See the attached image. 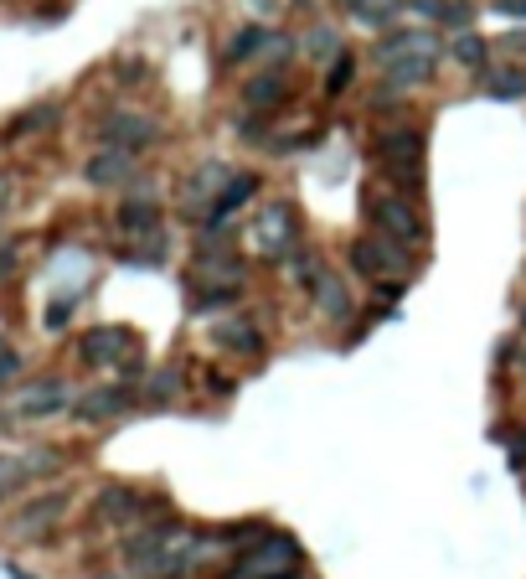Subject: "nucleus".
<instances>
[{"mask_svg": "<svg viewBox=\"0 0 526 579\" xmlns=\"http://www.w3.org/2000/svg\"><path fill=\"white\" fill-rule=\"evenodd\" d=\"M362 207H367V222L382 233V239L403 243V249H424V243H429V218L408 202V192H382V186H371Z\"/></svg>", "mask_w": 526, "mask_h": 579, "instance_id": "nucleus-1", "label": "nucleus"}, {"mask_svg": "<svg viewBox=\"0 0 526 579\" xmlns=\"http://www.w3.org/2000/svg\"><path fill=\"white\" fill-rule=\"evenodd\" d=\"M424 150H429V135L424 130H408V124H392V130H377L367 145V156L388 171L397 186H418L424 181Z\"/></svg>", "mask_w": 526, "mask_h": 579, "instance_id": "nucleus-2", "label": "nucleus"}, {"mask_svg": "<svg viewBox=\"0 0 526 579\" xmlns=\"http://www.w3.org/2000/svg\"><path fill=\"white\" fill-rule=\"evenodd\" d=\"M305 554H299V543L284 539V533H264L254 548H243L228 569V579H269V575H284V569H299Z\"/></svg>", "mask_w": 526, "mask_h": 579, "instance_id": "nucleus-3", "label": "nucleus"}, {"mask_svg": "<svg viewBox=\"0 0 526 579\" xmlns=\"http://www.w3.org/2000/svg\"><path fill=\"white\" fill-rule=\"evenodd\" d=\"M351 269L367 275V280H408V249L403 243L382 239V233H367V239L351 243Z\"/></svg>", "mask_w": 526, "mask_h": 579, "instance_id": "nucleus-4", "label": "nucleus"}, {"mask_svg": "<svg viewBox=\"0 0 526 579\" xmlns=\"http://www.w3.org/2000/svg\"><path fill=\"white\" fill-rule=\"evenodd\" d=\"M98 141L103 145H119V150H145V145L160 141V124L135 114V109H114L98 120Z\"/></svg>", "mask_w": 526, "mask_h": 579, "instance_id": "nucleus-5", "label": "nucleus"}, {"mask_svg": "<svg viewBox=\"0 0 526 579\" xmlns=\"http://www.w3.org/2000/svg\"><path fill=\"white\" fill-rule=\"evenodd\" d=\"M78 358L88 367H114L119 358H135V331L130 326H94L78 337Z\"/></svg>", "mask_w": 526, "mask_h": 579, "instance_id": "nucleus-6", "label": "nucleus"}, {"mask_svg": "<svg viewBox=\"0 0 526 579\" xmlns=\"http://www.w3.org/2000/svg\"><path fill=\"white\" fill-rule=\"evenodd\" d=\"M254 249L264 254V260H290V254H294V213L284 207V202H273V207L258 213Z\"/></svg>", "mask_w": 526, "mask_h": 579, "instance_id": "nucleus-7", "label": "nucleus"}, {"mask_svg": "<svg viewBox=\"0 0 526 579\" xmlns=\"http://www.w3.org/2000/svg\"><path fill=\"white\" fill-rule=\"evenodd\" d=\"M439 58L444 52H397V58H382V83L392 94H408V88H424L439 73Z\"/></svg>", "mask_w": 526, "mask_h": 579, "instance_id": "nucleus-8", "label": "nucleus"}, {"mask_svg": "<svg viewBox=\"0 0 526 579\" xmlns=\"http://www.w3.org/2000/svg\"><path fill=\"white\" fill-rule=\"evenodd\" d=\"M290 99V79H284V68H258L254 79L243 83V104H248V114H273V109H284Z\"/></svg>", "mask_w": 526, "mask_h": 579, "instance_id": "nucleus-9", "label": "nucleus"}, {"mask_svg": "<svg viewBox=\"0 0 526 579\" xmlns=\"http://www.w3.org/2000/svg\"><path fill=\"white\" fill-rule=\"evenodd\" d=\"M94 518L119 522V528H124V522H139L145 518V497H139L135 486H103L94 497Z\"/></svg>", "mask_w": 526, "mask_h": 579, "instance_id": "nucleus-10", "label": "nucleus"}, {"mask_svg": "<svg viewBox=\"0 0 526 579\" xmlns=\"http://www.w3.org/2000/svg\"><path fill=\"white\" fill-rule=\"evenodd\" d=\"M58 409H68V383L41 378L16 399V420H47V414H58Z\"/></svg>", "mask_w": 526, "mask_h": 579, "instance_id": "nucleus-11", "label": "nucleus"}, {"mask_svg": "<svg viewBox=\"0 0 526 579\" xmlns=\"http://www.w3.org/2000/svg\"><path fill=\"white\" fill-rule=\"evenodd\" d=\"M258 186H264V181H258V171H237V177H228V186L217 192L212 213H207V228H228V218H233L243 202H254Z\"/></svg>", "mask_w": 526, "mask_h": 579, "instance_id": "nucleus-12", "label": "nucleus"}, {"mask_svg": "<svg viewBox=\"0 0 526 579\" xmlns=\"http://www.w3.org/2000/svg\"><path fill=\"white\" fill-rule=\"evenodd\" d=\"M83 177L94 181V186H124V181L135 177V150H119V145H103L88 166H83Z\"/></svg>", "mask_w": 526, "mask_h": 579, "instance_id": "nucleus-13", "label": "nucleus"}, {"mask_svg": "<svg viewBox=\"0 0 526 579\" xmlns=\"http://www.w3.org/2000/svg\"><path fill=\"white\" fill-rule=\"evenodd\" d=\"M135 403V394L130 388H94V394H83L78 403H73V414H78L83 424H103V420H114V414H124Z\"/></svg>", "mask_w": 526, "mask_h": 579, "instance_id": "nucleus-14", "label": "nucleus"}, {"mask_svg": "<svg viewBox=\"0 0 526 579\" xmlns=\"http://www.w3.org/2000/svg\"><path fill=\"white\" fill-rule=\"evenodd\" d=\"M212 337H217L222 352H237V358H258V352H264V331H258L254 321H243V316H228Z\"/></svg>", "mask_w": 526, "mask_h": 579, "instance_id": "nucleus-15", "label": "nucleus"}, {"mask_svg": "<svg viewBox=\"0 0 526 579\" xmlns=\"http://www.w3.org/2000/svg\"><path fill=\"white\" fill-rule=\"evenodd\" d=\"M480 88H486L490 99H501V104L526 99V68H522V62H501V68H486V73H480Z\"/></svg>", "mask_w": 526, "mask_h": 579, "instance_id": "nucleus-16", "label": "nucleus"}, {"mask_svg": "<svg viewBox=\"0 0 526 579\" xmlns=\"http://www.w3.org/2000/svg\"><path fill=\"white\" fill-rule=\"evenodd\" d=\"M62 512H68V497H62V492H58V497H37L26 512H16L11 528H16L21 539H32V533H47L52 522H62Z\"/></svg>", "mask_w": 526, "mask_h": 579, "instance_id": "nucleus-17", "label": "nucleus"}, {"mask_svg": "<svg viewBox=\"0 0 526 579\" xmlns=\"http://www.w3.org/2000/svg\"><path fill=\"white\" fill-rule=\"evenodd\" d=\"M269 47V26H237L233 37H228V47H222V68H237V62H254L258 52Z\"/></svg>", "mask_w": 526, "mask_h": 579, "instance_id": "nucleus-18", "label": "nucleus"}, {"mask_svg": "<svg viewBox=\"0 0 526 579\" xmlns=\"http://www.w3.org/2000/svg\"><path fill=\"white\" fill-rule=\"evenodd\" d=\"M444 58H449V62H460V68H469V73H486L490 41H486V37H475V32H454V37L444 41Z\"/></svg>", "mask_w": 526, "mask_h": 579, "instance_id": "nucleus-19", "label": "nucleus"}, {"mask_svg": "<svg viewBox=\"0 0 526 579\" xmlns=\"http://www.w3.org/2000/svg\"><path fill=\"white\" fill-rule=\"evenodd\" d=\"M397 52H444L439 41L424 32V26H403V32H388L382 37V47H377V62L382 58H397Z\"/></svg>", "mask_w": 526, "mask_h": 579, "instance_id": "nucleus-20", "label": "nucleus"}, {"mask_svg": "<svg viewBox=\"0 0 526 579\" xmlns=\"http://www.w3.org/2000/svg\"><path fill=\"white\" fill-rule=\"evenodd\" d=\"M119 228H124V233H160V202L156 197H130L119 207Z\"/></svg>", "mask_w": 526, "mask_h": 579, "instance_id": "nucleus-21", "label": "nucleus"}, {"mask_svg": "<svg viewBox=\"0 0 526 579\" xmlns=\"http://www.w3.org/2000/svg\"><path fill=\"white\" fill-rule=\"evenodd\" d=\"M217 186H228V171H222V166H201V171L192 177V186H186V213H192V218H196V202L212 213Z\"/></svg>", "mask_w": 526, "mask_h": 579, "instance_id": "nucleus-22", "label": "nucleus"}, {"mask_svg": "<svg viewBox=\"0 0 526 579\" xmlns=\"http://www.w3.org/2000/svg\"><path fill=\"white\" fill-rule=\"evenodd\" d=\"M315 300H320V311H326L331 321H346V316H351V295H346V285L335 280L331 269H326V280L315 285Z\"/></svg>", "mask_w": 526, "mask_h": 579, "instance_id": "nucleus-23", "label": "nucleus"}, {"mask_svg": "<svg viewBox=\"0 0 526 579\" xmlns=\"http://www.w3.org/2000/svg\"><path fill=\"white\" fill-rule=\"evenodd\" d=\"M351 11H356V21H367V26L382 32V26H392V21L408 11V0H356Z\"/></svg>", "mask_w": 526, "mask_h": 579, "instance_id": "nucleus-24", "label": "nucleus"}, {"mask_svg": "<svg viewBox=\"0 0 526 579\" xmlns=\"http://www.w3.org/2000/svg\"><path fill=\"white\" fill-rule=\"evenodd\" d=\"M351 79H356V58L341 47V52L331 58V73H326V94H331V99H335V94H346Z\"/></svg>", "mask_w": 526, "mask_h": 579, "instance_id": "nucleus-25", "label": "nucleus"}, {"mask_svg": "<svg viewBox=\"0 0 526 579\" xmlns=\"http://www.w3.org/2000/svg\"><path fill=\"white\" fill-rule=\"evenodd\" d=\"M32 477V466H26V460H16V456H0V502L11 497V492H16L21 481Z\"/></svg>", "mask_w": 526, "mask_h": 579, "instance_id": "nucleus-26", "label": "nucleus"}, {"mask_svg": "<svg viewBox=\"0 0 526 579\" xmlns=\"http://www.w3.org/2000/svg\"><path fill=\"white\" fill-rule=\"evenodd\" d=\"M305 47H310V58H335V52H341V41H335L331 26H315Z\"/></svg>", "mask_w": 526, "mask_h": 579, "instance_id": "nucleus-27", "label": "nucleus"}, {"mask_svg": "<svg viewBox=\"0 0 526 579\" xmlns=\"http://www.w3.org/2000/svg\"><path fill=\"white\" fill-rule=\"evenodd\" d=\"M58 120V109H52V104H41L37 114H26V120H16L11 124V135H26V130H41V124H52Z\"/></svg>", "mask_w": 526, "mask_h": 579, "instance_id": "nucleus-28", "label": "nucleus"}, {"mask_svg": "<svg viewBox=\"0 0 526 579\" xmlns=\"http://www.w3.org/2000/svg\"><path fill=\"white\" fill-rule=\"evenodd\" d=\"M16 373H21V352H11V347H5V352H0V388L16 378Z\"/></svg>", "mask_w": 526, "mask_h": 579, "instance_id": "nucleus-29", "label": "nucleus"}, {"mask_svg": "<svg viewBox=\"0 0 526 579\" xmlns=\"http://www.w3.org/2000/svg\"><path fill=\"white\" fill-rule=\"evenodd\" d=\"M171 394H175V373H160L156 388H150V399H171Z\"/></svg>", "mask_w": 526, "mask_h": 579, "instance_id": "nucleus-30", "label": "nucleus"}, {"mask_svg": "<svg viewBox=\"0 0 526 579\" xmlns=\"http://www.w3.org/2000/svg\"><path fill=\"white\" fill-rule=\"evenodd\" d=\"M496 11H501V16H522L526 21V0H496Z\"/></svg>", "mask_w": 526, "mask_h": 579, "instance_id": "nucleus-31", "label": "nucleus"}, {"mask_svg": "<svg viewBox=\"0 0 526 579\" xmlns=\"http://www.w3.org/2000/svg\"><path fill=\"white\" fill-rule=\"evenodd\" d=\"M11 264H16V249H0V275H5Z\"/></svg>", "mask_w": 526, "mask_h": 579, "instance_id": "nucleus-32", "label": "nucleus"}, {"mask_svg": "<svg viewBox=\"0 0 526 579\" xmlns=\"http://www.w3.org/2000/svg\"><path fill=\"white\" fill-rule=\"evenodd\" d=\"M506 47H516V52H526V32H511Z\"/></svg>", "mask_w": 526, "mask_h": 579, "instance_id": "nucleus-33", "label": "nucleus"}, {"mask_svg": "<svg viewBox=\"0 0 526 579\" xmlns=\"http://www.w3.org/2000/svg\"><path fill=\"white\" fill-rule=\"evenodd\" d=\"M269 579H305V564H299V569H284V575H269Z\"/></svg>", "mask_w": 526, "mask_h": 579, "instance_id": "nucleus-34", "label": "nucleus"}, {"mask_svg": "<svg viewBox=\"0 0 526 579\" xmlns=\"http://www.w3.org/2000/svg\"><path fill=\"white\" fill-rule=\"evenodd\" d=\"M258 5H264V11H273V5H284V0H258Z\"/></svg>", "mask_w": 526, "mask_h": 579, "instance_id": "nucleus-35", "label": "nucleus"}, {"mask_svg": "<svg viewBox=\"0 0 526 579\" xmlns=\"http://www.w3.org/2000/svg\"><path fill=\"white\" fill-rule=\"evenodd\" d=\"M0 197H5V177H0Z\"/></svg>", "mask_w": 526, "mask_h": 579, "instance_id": "nucleus-36", "label": "nucleus"}, {"mask_svg": "<svg viewBox=\"0 0 526 579\" xmlns=\"http://www.w3.org/2000/svg\"><path fill=\"white\" fill-rule=\"evenodd\" d=\"M0 352H5V337H0Z\"/></svg>", "mask_w": 526, "mask_h": 579, "instance_id": "nucleus-37", "label": "nucleus"}, {"mask_svg": "<svg viewBox=\"0 0 526 579\" xmlns=\"http://www.w3.org/2000/svg\"><path fill=\"white\" fill-rule=\"evenodd\" d=\"M346 5H356V0H346Z\"/></svg>", "mask_w": 526, "mask_h": 579, "instance_id": "nucleus-38", "label": "nucleus"}, {"mask_svg": "<svg viewBox=\"0 0 526 579\" xmlns=\"http://www.w3.org/2000/svg\"><path fill=\"white\" fill-rule=\"evenodd\" d=\"M98 579H109V575H98Z\"/></svg>", "mask_w": 526, "mask_h": 579, "instance_id": "nucleus-39", "label": "nucleus"}, {"mask_svg": "<svg viewBox=\"0 0 526 579\" xmlns=\"http://www.w3.org/2000/svg\"><path fill=\"white\" fill-rule=\"evenodd\" d=\"M522 321H526V311H522Z\"/></svg>", "mask_w": 526, "mask_h": 579, "instance_id": "nucleus-40", "label": "nucleus"}]
</instances>
